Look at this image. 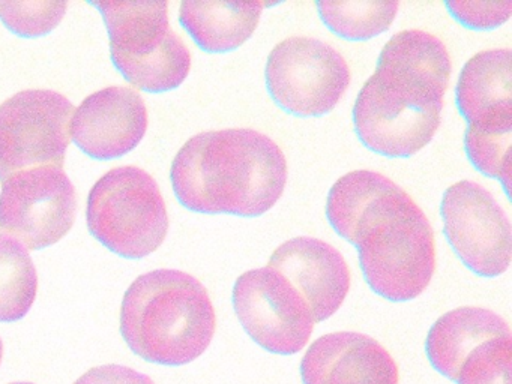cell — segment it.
<instances>
[{"instance_id":"1","label":"cell","mask_w":512,"mask_h":384,"mask_svg":"<svg viewBox=\"0 0 512 384\" xmlns=\"http://www.w3.org/2000/svg\"><path fill=\"white\" fill-rule=\"evenodd\" d=\"M170 179L179 203L193 212L256 218L283 195L287 161L262 132L220 129L191 137L173 159Z\"/></svg>"},{"instance_id":"2","label":"cell","mask_w":512,"mask_h":384,"mask_svg":"<svg viewBox=\"0 0 512 384\" xmlns=\"http://www.w3.org/2000/svg\"><path fill=\"white\" fill-rule=\"evenodd\" d=\"M341 237L356 245L365 281L392 302L424 293L436 270V240L421 207L385 177Z\"/></svg>"},{"instance_id":"3","label":"cell","mask_w":512,"mask_h":384,"mask_svg":"<svg viewBox=\"0 0 512 384\" xmlns=\"http://www.w3.org/2000/svg\"><path fill=\"white\" fill-rule=\"evenodd\" d=\"M217 315L202 282L181 270L139 276L125 293L121 333L128 347L152 363L179 366L205 353Z\"/></svg>"},{"instance_id":"4","label":"cell","mask_w":512,"mask_h":384,"mask_svg":"<svg viewBox=\"0 0 512 384\" xmlns=\"http://www.w3.org/2000/svg\"><path fill=\"white\" fill-rule=\"evenodd\" d=\"M109 30L110 54L128 83L145 92L176 89L190 74L191 54L169 21V3L94 2Z\"/></svg>"},{"instance_id":"5","label":"cell","mask_w":512,"mask_h":384,"mask_svg":"<svg viewBox=\"0 0 512 384\" xmlns=\"http://www.w3.org/2000/svg\"><path fill=\"white\" fill-rule=\"evenodd\" d=\"M442 107L439 93L376 68L356 98L353 123L368 149L389 158H409L436 134Z\"/></svg>"},{"instance_id":"6","label":"cell","mask_w":512,"mask_h":384,"mask_svg":"<svg viewBox=\"0 0 512 384\" xmlns=\"http://www.w3.org/2000/svg\"><path fill=\"white\" fill-rule=\"evenodd\" d=\"M86 216L92 236L125 258L157 251L169 230L166 201L157 182L133 165L113 168L95 183Z\"/></svg>"},{"instance_id":"7","label":"cell","mask_w":512,"mask_h":384,"mask_svg":"<svg viewBox=\"0 0 512 384\" xmlns=\"http://www.w3.org/2000/svg\"><path fill=\"white\" fill-rule=\"evenodd\" d=\"M266 86L287 113L301 117L328 114L350 84V68L335 48L308 36L278 42L266 62Z\"/></svg>"},{"instance_id":"8","label":"cell","mask_w":512,"mask_h":384,"mask_svg":"<svg viewBox=\"0 0 512 384\" xmlns=\"http://www.w3.org/2000/svg\"><path fill=\"white\" fill-rule=\"evenodd\" d=\"M74 105L61 93L23 90L0 104V182L41 165L64 167Z\"/></svg>"},{"instance_id":"9","label":"cell","mask_w":512,"mask_h":384,"mask_svg":"<svg viewBox=\"0 0 512 384\" xmlns=\"http://www.w3.org/2000/svg\"><path fill=\"white\" fill-rule=\"evenodd\" d=\"M0 231L31 251L64 239L76 221L77 195L59 165L17 171L0 182Z\"/></svg>"},{"instance_id":"10","label":"cell","mask_w":512,"mask_h":384,"mask_svg":"<svg viewBox=\"0 0 512 384\" xmlns=\"http://www.w3.org/2000/svg\"><path fill=\"white\" fill-rule=\"evenodd\" d=\"M233 306L248 335L272 353H298L310 341L316 324L295 285L268 266L239 276Z\"/></svg>"},{"instance_id":"11","label":"cell","mask_w":512,"mask_h":384,"mask_svg":"<svg viewBox=\"0 0 512 384\" xmlns=\"http://www.w3.org/2000/svg\"><path fill=\"white\" fill-rule=\"evenodd\" d=\"M443 231L460 260L476 275L494 278L511 264V222L493 195L478 183L460 180L440 204Z\"/></svg>"},{"instance_id":"12","label":"cell","mask_w":512,"mask_h":384,"mask_svg":"<svg viewBox=\"0 0 512 384\" xmlns=\"http://www.w3.org/2000/svg\"><path fill=\"white\" fill-rule=\"evenodd\" d=\"M148 108L133 87L113 86L85 99L71 120L74 143L95 159L131 152L145 137Z\"/></svg>"},{"instance_id":"13","label":"cell","mask_w":512,"mask_h":384,"mask_svg":"<svg viewBox=\"0 0 512 384\" xmlns=\"http://www.w3.org/2000/svg\"><path fill=\"white\" fill-rule=\"evenodd\" d=\"M268 267L295 285L316 323L332 317L350 290V269L343 255L314 237L287 240L272 252Z\"/></svg>"},{"instance_id":"14","label":"cell","mask_w":512,"mask_h":384,"mask_svg":"<svg viewBox=\"0 0 512 384\" xmlns=\"http://www.w3.org/2000/svg\"><path fill=\"white\" fill-rule=\"evenodd\" d=\"M304 384H398L400 372L388 350L371 336L334 332L320 336L302 357Z\"/></svg>"},{"instance_id":"15","label":"cell","mask_w":512,"mask_h":384,"mask_svg":"<svg viewBox=\"0 0 512 384\" xmlns=\"http://www.w3.org/2000/svg\"><path fill=\"white\" fill-rule=\"evenodd\" d=\"M509 335L511 329L500 315L478 306H461L446 312L433 324L425 350L440 374L457 381L461 365L476 347Z\"/></svg>"},{"instance_id":"16","label":"cell","mask_w":512,"mask_h":384,"mask_svg":"<svg viewBox=\"0 0 512 384\" xmlns=\"http://www.w3.org/2000/svg\"><path fill=\"white\" fill-rule=\"evenodd\" d=\"M265 2H182L179 21L209 53L236 50L259 26Z\"/></svg>"},{"instance_id":"17","label":"cell","mask_w":512,"mask_h":384,"mask_svg":"<svg viewBox=\"0 0 512 384\" xmlns=\"http://www.w3.org/2000/svg\"><path fill=\"white\" fill-rule=\"evenodd\" d=\"M512 54L508 48L484 50L467 60L458 78V111L467 120L512 107Z\"/></svg>"},{"instance_id":"18","label":"cell","mask_w":512,"mask_h":384,"mask_svg":"<svg viewBox=\"0 0 512 384\" xmlns=\"http://www.w3.org/2000/svg\"><path fill=\"white\" fill-rule=\"evenodd\" d=\"M377 68L410 78L445 96L451 78V56L437 36L424 30L395 33L380 53Z\"/></svg>"},{"instance_id":"19","label":"cell","mask_w":512,"mask_h":384,"mask_svg":"<svg viewBox=\"0 0 512 384\" xmlns=\"http://www.w3.org/2000/svg\"><path fill=\"white\" fill-rule=\"evenodd\" d=\"M512 107L490 111L467 123L464 150L470 162L488 177L499 179L506 194L511 182Z\"/></svg>"},{"instance_id":"20","label":"cell","mask_w":512,"mask_h":384,"mask_svg":"<svg viewBox=\"0 0 512 384\" xmlns=\"http://www.w3.org/2000/svg\"><path fill=\"white\" fill-rule=\"evenodd\" d=\"M38 276L28 249L0 233V321L22 320L34 305Z\"/></svg>"},{"instance_id":"21","label":"cell","mask_w":512,"mask_h":384,"mask_svg":"<svg viewBox=\"0 0 512 384\" xmlns=\"http://www.w3.org/2000/svg\"><path fill=\"white\" fill-rule=\"evenodd\" d=\"M320 18L328 29L350 41H365L386 32L394 23L398 2L344 0L317 2Z\"/></svg>"},{"instance_id":"22","label":"cell","mask_w":512,"mask_h":384,"mask_svg":"<svg viewBox=\"0 0 512 384\" xmlns=\"http://www.w3.org/2000/svg\"><path fill=\"white\" fill-rule=\"evenodd\" d=\"M511 335L476 347L461 365L458 384H511Z\"/></svg>"},{"instance_id":"23","label":"cell","mask_w":512,"mask_h":384,"mask_svg":"<svg viewBox=\"0 0 512 384\" xmlns=\"http://www.w3.org/2000/svg\"><path fill=\"white\" fill-rule=\"evenodd\" d=\"M68 2H0V20L23 38H37L52 32L67 12Z\"/></svg>"},{"instance_id":"24","label":"cell","mask_w":512,"mask_h":384,"mask_svg":"<svg viewBox=\"0 0 512 384\" xmlns=\"http://www.w3.org/2000/svg\"><path fill=\"white\" fill-rule=\"evenodd\" d=\"M452 17L463 26L488 30L502 26L512 14V2H446Z\"/></svg>"},{"instance_id":"25","label":"cell","mask_w":512,"mask_h":384,"mask_svg":"<svg viewBox=\"0 0 512 384\" xmlns=\"http://www.w3.org/2000/svg\"><path fill=\"white\" fill-rule=\"evenodd\" d=\"M74 384H155L148 375L128 366L103 365L89 369Z\"/></svg>"},{"instance_id":"26","label":"cell","mask_w":512,"mask_h":384,"mask_svg":"<svg viewBox=\"0 0 512 384\" xmlns=\"http://www.w3.org/2000/svg\"><path fill=\"white\" fill-rule=\"evenodd\" d=\"M2 357H4V344H2V338H0V363H2Z\"/></svg>"},{"instance_id":"27","label":"cell","mask_w":512,"mask_h":384,"mask_svg":"<svg viewBox=\"0 0 512 384\" xmlns=\"http://www.w3.org/2000/svg\"><path fill=\"white\" fill-rule=\"evenodd\" d=\"M10 384H34V383H10Z\"/></svg>"}]
</instances>
